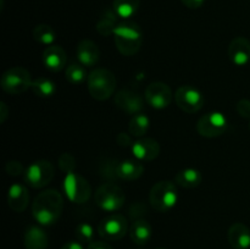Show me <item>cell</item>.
Segmentation results:
<instances>
[{"instance_id": "cell-1", "label": "cell", "mask_w": 250, "mask_h": 249, "mask_svg": "<svg viewBox=\"0 0 250 249\" xmlns=\"http://www.w3.org/2000/svg\"><path fill=\"white\" fill-rule=\"evenodd\" d=\"M63 210V198L56 189L39 193L32 204V215L42 226H51L60 219Z\"/></svg>"}, {"instance_id": "cell-2", "label": "cell", "mask_w": 250, "mask_h": 249, "mask_svg": "<svg viewBox=\"0 0 250 249\" xmlns=\"http://www.w3.org/2000/svg\"><path fill=\"white\" fill-rule=\"evenodd\" d=\"M112 36L116 49L125 56H133L138 53L143 43L141 27L131 21L120 22Z\"/></svg>"}, {"instance_id": "cell-3", "label": "cell", "mask_w": 250, "mask_h": 249, "mask_svg": "<svg viewBox=\"0 0 250 249\" xmlns=\"http://www.w3.org/2000/svg\"><path fill=\"white\" fill-rule=\"evenodd\" d=\"M88 92L93 99L104 102L114 95L116 89V77L107 68H95L88 75Z\"/></svg>"}, {"instance_id": "cell-4", "label": "cell", "mask_w": 250, "mask_h": 249, "mask_svg": "<svg viewBox=\"0 0 250 249\" xmlns=\"http://www.w3.org/2000/svg\"><path fill=\"white\" fill-rule=\"evenodd\" d=\"M149 202L154 210L167 212L176 207L178 202L177 185L172 181H159L151 187Z\"/></svg>"}, {"instance_id": "cell-5", "label": "cell", "mask_w": 250, "mask_h": 249, "mask_svg": "<svg viewBox=\"0 0 250 249\" xmlns=\"http://www.w3.org/2000/svg\"><path fill=\"white\" fill-rule=\"evenodd\" d=\"M94 200L95 204L104 211L115 212L124 207L126 194L120 186L114 183H104L95 190Z\"/></svg>"}, {"instance_id": "cell-6", "label": "cell", "mask_w": 250, "mask_h": 249, "mask_svg": "<svg viewBox=\"0 0 250 249\" xmlns=\"http://www.w3.org/2000/svg\"><path fill=\"white\" fill-rule=\"evenodd\" d=\"M32 76L28 70L21 66H15L5 71L1 76V89L11 95L24 93L32 87Z\"/></svg>"}, {"instance_id": "cell-7", "label": "cell", "mask_w": 250, "mask_h": 249, "mask_svg": "<svg viewBox=\"0 0 250 249\" xmlns=\"http://www.w3.org/2000/svg\"><path fill=\"white\" fill-rule=\"evenodd\" d=\"M55 175L54 165L48 160H37L24 171V181L32 188H44L53 181Z\"/></svg>"}, {"instance_id": "cell-8", "label": "cell", "mask_w": 250, "mask_h": 249, "mask_svg": "<svg viewBox=\"0 0 250 249\" xmlns=\"http://www.w3.org/2000/svg\"><path fill=\"white\" fill-rule=\"evenodd\" d=\"M128 231V222L120 214H111L104 217L98 225V233L104 241H120Z\"/></svg>"}, {"instance_id": "cell-9", "label": "cell", "mask_w": 250, "mask_h": 249, "mask_svg": "<svg viewBox=\"0 0 250 249\" xmlns=\"http://www.w3.org/2000/svg\"><path fill=\"white\" fill-rule=\"evenodd\" d=\"M63 192L68 200L76 204H83L89 199L92 189L89 182L83 176L72 172L67 173L63 180Z\"/></svg>"}, {"instance_id": "cell-10", "label": "cell", "mask_w": 250, "mask_h": 249, "mask_svg": "<svg viewBox=\"0 0 250 249\" xmlns=\"http://www.w3.org/2000/svg\"><path fill=\"white\" fill-rule=\"evenodd\" d=\"M229 127L227 117L220 111H211L203 115L197 124L198 133L205 138L222 136Z\"/></svg>"}, {"instance_id": "cell-11", "label": "cell", "mask_w": 250, "mask_h": 249, "mask_svg": "<svg viewBox=\"0 0 250 249\" xmlns=\"http://www.w3.org/2000/svg\"><path fill=\"white\" fill-rule=\"evenodd\" d=\"M177 106L187 114H195L204 106V95L193 85H181L175 94Z\"/></svg>"}, {"instance_id": "cell-12", "label": "cell", "mask_w": 250, "mask_h": 249, "mask_svg": "<svg viewBox=\"0 0 250 249\" xmlns=\"http://www.w3.org/2000/svg\"><path fill=\"white\" fill-rule=\"evenodd\" d=\"M172 90L164 82H153L146 87V100L153 109H166L172 102Z\"/></svg>"}, {"instance_id": "cell-13", "label": "cell", "mask_w": 250, "mask_h": 249, "mask_svg": "<svg viewBox=\"0 0 250 249\" xmlns=\"http://www.w3.org/2000/svg\"><path fill=\"white\" fill-rule=\"evenodd\" d=\"M132 154L139 161H153L160 154V144L149 137H142L133 142L131 146Z\"/></svg>"}, {"instance_id": "cell-14", "label": "cell", "mask_w": 250, "mask_h": 249, "mask_svg": "<svg viewBox=\"0 0 250 249\" xmlns=\"http://www.w3.org/2000/svg\"><path fill=\"white\" fill-rule=\"evenodd\" d=\"M229 58L233 65L246 66L250 62V42L246 37H236L229 45Z\"/></svg>"}, {"instance_id": "cell-15", "label": "cell", "mask_w": 250, "mask_h": 249, "mask_svg": "<svg viewBox=\"0 0 250 249\" xmlns=\"http://www.w3.org/2000/svg\"><path fill=\"white\" fill-rule=\"evenodd\" d=\"M115 104L122 111L129 115H136L142 111L144 106L143 99L138 93H134L129 89H121L115 95Z\"/></svg>"}, {"instance_id": "cell-16", "label": "cell", "mask_w": 250, "mask_h": 249, "mask_svg": "<svg viewBox=\"0 0 250 249\" xmlns=\"http://www.w3.org/2000/svg\"><path fill=\"white\" fill-rule=\"evenodd\" d=\"M76 56L78 62L85 67H93L98 63L100 58V50L97 44L90 39H82L78 42L76 48Z\"/></svg>"}, {"instance_id": "cell-17", "label": "cell", "mask_w": 250, "mask_h": 249, "mask_svg": "<svg viewBox=\"0 0 250 249\" xmlns=\"http://www.w3.org/2000/svg\"><path fill=\"white\" fill-rule=\"evenodd\" d=\"M44 66L53 72H59L66 67L67 55L60 45H50L44 49L42 54Z\"/></svg>"}, {"instance_id": "cell-18", "label": "cell", "mask_w": 250, "mask_h": 249, "mask_svg": "<svg viewBox=\"0 0 250 249\" xmlns=\"http://www.w3.org/2000/svg\"><path fill=\"white\" fill-rule=\"evenodd\" d=\"M29 203V193L26 186L21 183H12L7 190V204L10 209L22 212L27 209Z\"/></svg>"}, {"instance_id": "cell-19", "label": "cell", "mask_w": 250, "mask_h": 249, "mask_svg": "<svg viewBox=\"0 0 250 249\" xmlns=\"http://www.w3.org/2000/svg\"><path fill=\"white\" fill-rule=\"evenodd\" d=\"M227 238L234 249L250 248V228L242 222H236L229 227Z\"/></svg>"}, {"instance_id": "cell-20", "label": "cell", "mask_w": 250, "mask_h": 249, "mask_svg": "<svg viewBox=\"0 0 250 249\" xmlns=\"http://www.w3.org/2000/svg\"><path fill=\"white\" fill-rule=\"evenodd\" d=\"M115 172L119 178L124 181H134L142 177L144 172V165L142 161L133 160V159H127V160L120 161L116 165Z\"/></svg>"}, {"instance_id": "cell-21", "label": "cell", "mask_w": 250, "mask_h": 249, "mask_svg": "<svg viewBox=\"0 0 250 249\" xmlns=\"http://www.w3.org/2000/svg\"><path fill=\"white\" fill-rule=\"evenodd\" d=\"M26 249H46L49 244L48 236L42 227L31 225L26 228L23 238Z\"/></svg>"}, {"instance_id": "cell-22", "label": "cell", "mask_w": 250, "mask_h": 249, "mask_svg": "<svg viewBox=\"0 0 250 249\" xmlns=\"http://www.w3.org/2000/svg\"><path fill=\"white\" fill-rule=\"evenodd\" d=\"M151 234H153V229L146 220H136L129 227V237L132 242L138 246H144L148 243L151 238Z\"/></svg>"}, {"instance_id": "cell-23", "label": "cell", "mask_w": 250, "mask_h": 249, "mask_svg": "<svg viewBox=\"0 0 250 249\" xmlns=\"http://www.w3.org/2000/svg\"><path fill=\"white\" fill-rule=\"evenodd\" d=\"M202 181H203V176L199 170L193 167H187L178 171V172L176 173L173 182L182 188L193 189V188H197L198 186L202 183Z\"/></svg>"}, {"instance_id": "cell-24", "label": "cell", "mask_w": 250, "mask_h": 249, "mask_svg": "<svg viewBox=\"0 0 250 249\" xmlns=\"http://www.w3.org/2000/svg\"><path fill=\"white\" fill-rule=\"evenodd\" d=\"M141 0H114L112 10L122 20H128L137 14Z\"/></svg>"}, {"instance_id": "cell-25", "label": "cell", "mask_w": 250, "mask_h": 249, "mask_svg": "<svg viewBox=\"0 0 250 249\" xmlns=\"http://www.w3.org/2000/svg\"><path fill=\"white\" fill-rule=\"evenodd\" d=\"M149 127H150V120L143 112H139L132 116V119L129 120L128 124V132L132 136L137 137V138H142V137L146 136L149 131Z\"/></svg>"}, {"instance_id": "cell-26", "label": "cell", "mask_w": 250, "mask_h": 249, "mask_svg": "<svg viewBox=\"0 0 250 249\" xmlns=\"http://www.w3.org/2000/svg\"><path fill=\"white\" fill-rule=\"evenodd\" d=\"M117 17L119 16H117L116 12H115L114 10H106V11L100 16L99 21H98L97 31L104 37L112 34L115 28H116V26L119 24Z\"/></svg>"}, {"instance_id": "cell-27", "label": "cell", "mask_w": 250, "mask_h": 249, "mask_svg": "<svg viewBox=\"0 0 250 249\" xmlns=\"http://www.w3.org/2000/svg\"><path fill=\"white\" fill-rule=\"evenodd\" d=\"M32 36H33V39L37 43L43 44V45L46 46L53 45L56 39V33L53 27L45 23L37 24L33 31H32Z\"/></svg>"}, {"instance_id": "cell-28", "label": "cell", "mask_w": 250, "mask_h": 249, "mask_svg": "<svg viewBox=\"0 0 250 249\" xmlns=\"http://www.w3.org/2000/svg\"><path fill=\"white\" fill-rule=\"evenodd\" d=\"M32 92L39 98H50L55 94L56 85L50 78L39 77L33 80L31 87Z\"/></svg>"}, {"instance_id": "cell-29", "label": "cell", "mask_w": 250, "mask_h": 249, "mask_svg": "<svg viewBox=\"0 0 250 249\" xmlns=\"http://www.w3.org/2000/svg\"><path fill=\"white\" fill-rule=\"evenodd\" d=\"M65 76L66 80H67L71 84H82L85 80H88L87 67L80 62L71 63V65L66 66Z\"/></svg>"}, {"instance_id": "cell-30", "label": "cell", "mask_w": 250, "mask_h": 249, "mask_svg": "<svg viewBox=\"0 0 250 249\" xmlns=\"http://www.w3.org/2000/svg\"><path fill=\"white\" fill-rule=\"evenodd\" d=\"M75 236L76 239L81 243H92L94 241V228L90 224L87 222H81L76 226L75 229Z\"/></svg>"}, {"instance_id": "cell-31", "label": "cell", "mask_w": 250, "mask_h": 249, "mask_svg": "<svg viewBox=\"0 0 250 249\" xmlns=\"http://www.w3.org/2000/svg\"><path fill=\"white\" fill-rule=\"evenodd\" d=\"M58 163H59V167L62 172H65L66 175L67 173H72L75 172V168H76V160L73 158L72 154L70 153H63L59 156L58 159Z\"/></svg>"}, {"instance_id": "cell-32", "label": "cell", "mask_w": 250, "mask_h": 249, "mask_svg": "<svg viewBox=\"0 0 250 249\" xmlns=\"http://www.w3.org/2000/svg\"><path fill=\"white\" fill-rule=\"evenodd\" d=\"M5 170H6V172L9 173L10 176H20V175H24L26 168H23V165H22L20 161L11 160L6 164Z\"/></svg>"}, {"instance_id": "cell-33", "label": "cell", "mask_w": 250, "mask_h": 249, "mask_svg": "<svg viewBox=\"0 0 250 249\" xmlns=\"http://www.w3.org/2000/svg\"><path fill=\"white\" fill-rule=\"evenodd\" d=\"M237 112L241 115L244 119L250 120V100L248 99H241L236 105Z\"/></svg>"}, {"instance_id": "cell-34", "label": "cell", "mask_w": 250, "mask_h": 249, "mask_svg": "<svg viewBox=\"0 0 250 249\" xmlns=\"http://www.w3.org/2000/svg\"><path fill=\"white\" fill-rule=\"evenodd\" d=\"M87 249H112V247L106 241H93L88 244Z\"/></svg>"}, {"instance_id": "cell-35", "label": "cell", "mask_w": 250, "mask_h": 249, "mask_svg": "<svg viewBox=\"0 0 250 249\" xmlns=\"http://www.w3.org/2000/svg\"><path fill=\"white\" fill-rule=\"evenodd\" d=\"M116 141H117V143H119L121 146H129V145L132 146V144H133L131 137H129L128 134H126V133H120L119 136H117Z\"/></svg>"}, {"instance_id": "cell-36", "label": "cell", "mask_w": 250, "mask_h": 249, "mask_svg": "<svg viewBox=\"0 0 250 249\" xmlns=\"http://www.w3.org/2000/svg\"><path fill=\"white\" fill-rule=\"evenodd\" d=\"M181 1L185 6L189 7V9H198L204 4L205 0H181Z\"/></svg>"}, {"instance_id": "cell-37", "label": "cell", "mask_w": 250, "mask_h": 249, "mask_svg": "<svg viewBox=\"0 0 250 249\" xmlns=\"http://www.w3.org/2000/svg\"><path fill=\"white\" fill-rule=\"evenodd\" d=\"M60 249H84V248H83V244L76 239V241L66 242V243L63 244Z\"/></svg>"}, {"instance_id": "cell-38", "label": "cell", "mask_w": 250, "mask_h": 249, "mask_svg": "<svg viewBox=\"0 0 250 249\" xmlns=\"http://www.w3.org/2000/svg\"><path fill=\"white\" fill-rule=\"evenodd\" d=\"M7 116H9V109H7L6 104L4 102H1V104H0V122L4 124Z\"/></svg>"}, {"instance_id": "cell-39", "label": "cell", "mask_w": 250, "mask_h": 249, "mask_svg": "<svg viewBox=\"0 0 250 249\" xmlns=\"http://www.w3.org/2000/svg\"><path fill=\"white\" fill-rule=\"evenodd\" d=\"M156 249H166V248H156Z\"/></svg>"}, {"instance_id": "cell-40", "label": "cell", "mask_w": 250, "mask_h": 249, "mask_svg": "<svg viewBox=\"0 0 250 249\" xmlns=\"http://www.w3.org/2000/svg\"><path fill=\"white\" fill-rule=\"evenodd\" d=\"M249 128H250V122H249Z\"/></svg>"}]
</instances>
